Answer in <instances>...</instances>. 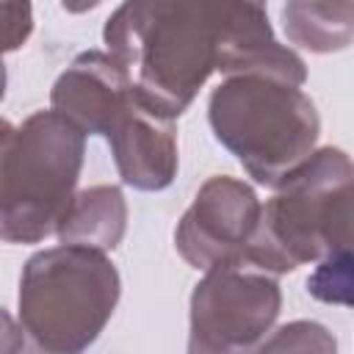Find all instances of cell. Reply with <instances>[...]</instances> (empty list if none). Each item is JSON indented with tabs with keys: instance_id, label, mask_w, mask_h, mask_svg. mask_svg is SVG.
<instances>
[{
	"instance_id": "3",
	"label": "cell",
	"mask_w": 354,
	"mask_h": 354,
	"mask_svg": "<svg viewBox=\"0 0 354 354\" xmlns=\"http://www.w3.org/2000/svg\"><path fill=\"white\" fill-rule=\"evenodd\" d=\"M86 133L58 111H33L19 124L3 122L0 238L39 243L55 235L77 196Z\"/></svg>"
},
{
	"instance_id": "11",
	"label": "cell",
	"mask_w": 354,
	"mask_h": 354,
	"mask_svg": "<svg viewBox=\"0 0 354 354\" xmlns=\"http://www.w3.org/2000/svg\"><path fill=\"white\" fill-rule=\"evenodd\" d=\"M124 232H127V202L122 188L88 185L77 191L55 235L61 243L111 252L122 243Z\"/></svg>"
},
{
	"instance_id": "9",
	"label": "cell",
	"mask_w": 354,
	"mask_h": 354,
	"mask_svg": "<svg viewBox=\"0 0 354 354\" xmlns=\"http://www.w3.org/2000/svg\"><path fill=\"white\" fill-rule=\"evenodd\" d=\"M127 69L102 50L80 53L53 83L50 108L77 124L86 136H105L111 119L133 100Z\"/></svg>"
},
{
	"instance_id": "7",
	"label": "cell",
	"mask_w": 354,
	"mask_h": 354,
	"mask_svg": "<svg viewBox=\"0 0 354 354\" xmlns=\"http://www.w3.org/2000/svg\"><path fill=\"white\" fill-rule=\"evenodd\" d=\"M263 205L254 188L230 174L207 177L174 230V249L196 268L241 263L252 246Z\"/></svg>"
},
{
	"instance_id": "12",
	"label": "cell",
	"mask_w": 354,
	"mask_h": 354,
	"mask_svg": "<svg viewBox=\"0 0 354 354\" xmlns=\"http://www.w3.org/2000/svg\"><path fill=\"white\" fill-rule=\"evenodd\" d=\"M279 17H282V30L288 41L301 50L326 55L354 44V3L293 0L282 6Z\"/></svg>"
},
{
	"instance_id": "13",
	"label": "cell",
	"mask_w": 354,
	"mask_h": 354,
	"mask_svg": "<svg viewBox=\"0 0 354 354\" xmlns=\"http://www.w3.org/2000/svg\"><path fill=\"white\" fill-rule=\"evenodd\" d=\"M257 354H337V337L318 321H290L277 326Z\"/></svg>"
},
{
	"instance_id": "2",
	"label": "cell",
	"mask_w": 354,
	"mask_h": 354,
	"mask_svg": "<svg viewBox=\"0 0 354 354\" xmlns=\"http://www.w3.org/2000/svg\"><path fill=\"white\" fill-rule=\"evenodd\" d=\"M119 293L122 279L108 252L58 243L30 254L17 293L25 354H86L108 326Z\"/></svg>"
},
{
	"instance_id": "6",
	"label": "cell",
	"mask_w": 354,
	"mask_h": 354,
	"mask_svg": "<svg viewBox=\"0 0 354 354\" xmlns=\"http://www.w3.org/2000/svg\"><path fill=\"white\" fill-rule=\"evenodd\" d=\"M282 310L274 274L227 263L202 274L191 293L188 354H257Z\"/></svg>"
},
{
	"instance_id": "8",
	"label": "cell",
	"mask_w": 354,
	"mask_h": 354,
	"mask_svg": "<svg viewBox=\"0 0 354 354\" xmlns=\"http://www.w3.org/2000/svg\"><path fill=\"white\" fill-rule=\"evenodd\" d=\"M111 147L116 171L136 191H163L177 177V130L174 119L152 111L141 94L113 116L102 136Z\"/></svg>"
},
{
	"instance_id": "14",
	"label": "cell",
	"mask_w": 354,
	"mask_h": 354,
	"mask_svg": "<svg viewBox=\"0 0 354 354\" xmlns=\"http://www.w3.org/2000/svg\"><path fill=\"white\" fill-rule=\"evenodd\" d=\"M3 17V50L11 53L25 44V39L33 30V14L28 3H3L0 6Z\"/></svg>"
},
{
	"instance_id": "1",
	"label": "cell",
	"mask_w": 354,
	"mask_h": 354,
	"mask_svg": "<svg viewBox=\"0 0 354 354\" xmlns=\"http://www.w3.org/2000/svg\"><path fill=\"white\" fill-rule=\"evenodd\" d=\"M224 3H122L102 28L108 53L127 69L141 100L166 119L183 116L221 66Z\"/></svg>"
},
{
	"instance_id": "5",
	"label": "cell",
	"mask_w": 354,
	"mask_h": 354,
	"mask_svg": "<svg viewBox=\"0 0 354 354\" xmlns=\"http://www.w3.org/2000/svg\"><path fill=\"white\" fill-rule=\"evenodd\" d=\"M348 180H354V163L343 149H315L274 188V196L263 205L246 263L274 277L318 263L324 257V205Z\"/></svg>"
},
{
	"instance_id": "4",
	"label": "cell",
	"mask_w": 354,
	"mask_h": 354,
	"mask_svg": "<svg viewBox=\"0 0 354 354\" xmlns=\"http://www.w3.org/2000/svg\"><path fill=\"white\" fill-rule=\"evenodd\" d=\"M213 136L243 171L277 188L299 169L318 144L321 116L301 86L274 75H232L207 100Z\"/></svg>"
},
{
	"instance_id": "10",
	"label": "cell",
	"mask_w": 354,
	"mask_h": 354,
	"mask_svg": "<svg viewBox=\"0 0 354 354\" xmlns=\"http://www.w3.org/2000/svg\"><path fill=\"white\" fill-rule=\"evenodd\" d=\"M321 246L324 257L307 277V293L324 304L354 307V180L326 199Z\"/></svg>"
}]
</instances>
